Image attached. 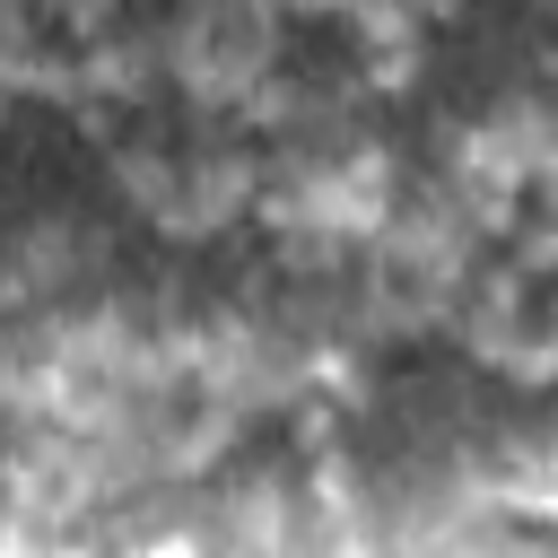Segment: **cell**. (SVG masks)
<instances>
[{
  "instance_id": "1",
  "label": "cell",
  "mask_w": 558,
  "mask_h": 558,
  "mask_svg": "<svg viewBox=\"0 0 558 558\" xmlns=\"http://www.w3.org/2000/svg\"><path fill=\"white\" fill-rule=\"evenodd\" d=\"M166 78L192 105H244L279 70V0H183L157 35Z\"/></svg>"
},
{
  "instance_id": "2",
  "label": "cell",
  "mask_w": 558,
  "mask_h": 558,
  "mask_svg": "<svg viewBox=\"0 0 558 558\" xmlns=\"http://www.w3.org/2000/svg\"><path fill=\"white\" fill-rule=\"evenodd\" d=\"M262 166L270 157H253L244 140H192V148H174V183H166V235H218V227H235L253 201H262Z\"/></svg>"
},
{
  "instance_id": "3",
  "label": "cell",
  "mask_w": 558,
  "mask_h": 558,
  "mask_svg": "<svg viewBox=\"0 0 558 558\" xmlns=\"http://www.w3.org/2000/svg\"><path fill=\"white\" fill-rule=\"evenodd\" d=\"M488 366L514 375V384H558V296H523Z\"/></svg>"
},
{
  "instance_id": "4",
  "label": "cell",
  "mask_w": 558,
  "mask_h": 558,
  "mask_svg": "<svg viewBox=\"0 0 558 558\" xmlns=\"http://www.w3.org/2000/svg\"><path fill=\"white\" fill-rule=\"evenodd\" d=\"M453 9H462V0H410V17H418V26H436V17H453Z\"/></svg>"
}]
</instances>
